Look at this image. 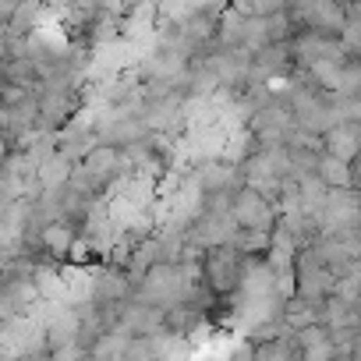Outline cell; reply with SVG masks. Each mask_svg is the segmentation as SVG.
Wrapping results in <instances>:
<instances>
[{
    "label": "cell",
    "mask_w": 361,
    "mask_h": 361,
    "mask_svg": "<svg viewBox=\"0 0 361 361\" xmlns=\"http://www.w3.org/2000/svg\"><path fill=\"white\" fill-rule=\"evenodd\" d=\"M199 262H202V283L216 298H234V290L241 287L245 255L234 245H209V248H202Z\"/></svg>",
    "instance_id": "6da1fadb"
},
{
    "label": "cell",
    "mask_w": 361,
    "mask_h": 361,
    "mask_svg": "<svg viewBox=\"0 0 361 361\" xmlns=\"http://www.w3.org/2000/svg\"><path fill=\"white\" fill-rule=\"evenodd\" d=\"M252 357H259V361H294V357H301V350H298V343H294V333L290 336H269V340H255L252 343V350H248Z\"/></svg>",
    "instance_id": "52a82bcc"
},
{
    "label": "cell",
    "mask_w": 361,
    "mask_h": 361,
    "mask_svg": "<svg viewBox=\"0 0 361 361\" xmlns=\"http://www.w3.org/2000/svg\"><path fill=\"white\" fill-rule=\"evenodd\" d=\"M333 294L343 298L347 305H357V301H361V269H357V266L343 269V273L336 276V283H333Z\"/></svg>",
    "instance_id": "9c48e42d"
},
{
    "label": "cell",
    "mask_w": 361,
    "mask_h": 361,
    "mask_svg": "<svg viewBox=\"0 0 361 361\" xmlns=\"http://www.w3.org/2000/svg\"><path fill=\"white\" fill-rule=\"evenodd\" d=\"M238 227H255V231H273L276 227V202H266L255 188L241 185L234 195H231V209Z\"/></svg>",
    "instance_id": "7a4b0ae2"
},
{
    "label": "cell",
    "mask_w": 361,
    "mask_h": 361,
    "mask_svg": "<svg viewBox=\"0 0 361 361\" xmlns=\"http://www.w3.org/2000/svg\"><path fill=\"white\" fill-rule=\"evenodd\" d=\"M82 238V227L68 216H57L50 220L47 227H39L36 234V245L43 252V259H54V262H68V252L75 248V241Z\"/></svg>",
    "instance_id": "3957f363"
},
{
    "label": "cell",
    "mask_w": 361,
    "mask_h": 361,
    "mask_svg": "<svg viewBox=\"0 0 361 361\" xmlns=\"http://www.w3.org/2000/svg\"><path fill=\"white\" fill-rule=\"evenodd\" d=\"M287 11V0H248V15H273Z\"/></svg>",
    "instance_id": "8fae6325"
},
{
    "label": "cell",
    "mask_w": 361,
    "mask_h": 361,
    "mask_svg": "<svg viewBox=\"0 0 361 361\" xmlns=\"http://www.w3.org/2000/svg\"><path fill=\"white\" fill-rule=\"evenodd\" d=\"M315 322H322L326 329H340V326H361L357 305H347L343 298L329 294L315 305Z\"/></svg>",
    "instance_id": "5b68a950"
},
{
    "label": "cell",
    "mask_w": 361,
    "mask_h": 361,
    "mask_svg": "<svg viewBox=\"0 0 361 361\" xmlns=\"http://www.w3.org/2000/svg\"><path fill=\"white\" fill-rule=\"evenodd\" d=\"M357 131H361L357 121H340V124L326 128V131H322V152L354 163V159H357Z\"/></svg>",
    "instance_id": "277c9868"
},
{
    "label": "cell",
    "mask_w": 361,
    "mask_h": 361,
    "mask_svg": "<svg viewBox=\"0 0 361 361\" xmlns=\"http://www.w3.org/2000/svg\"><path fill=\"white\" fill-rule=\"evenodd\" d=\"M315 177L322 180L326 188H354V185H357L354 163L336 159V156H329V152H322V156L315 159Z\"/></svg>",
    "instance_id": "8992f818"
},
{
    "label": "cell",
    "mask_w": 361,
    "mask_h": 361,
    "mask_svg": "<svg viewBox=\"0 0 361 361\" xmlns=\"http://www.w3.org/2000/svg\"><path fill=\"white\" fill-rule=\"evenodd\" d=\"M301 357H305V361H333V340L326 336V340H319V343L301 347Z\"/></svg>",
    "instance_id": "30bf717a"
},
{
    "label": "cell",
    "mask_w": 361,
    "mask_h": 361,
    "mask_svg": "<svg viewBox=\"0 0 361 361\" xmlns=\"http://www.w3.org/2000/svg\"><path fill=\"white\" fill-rule=\"evenodd\" d=\"M71 159L68 156H61L57 149L36 166V177H39V185L43 188H61V185H68V173H71Z\"/></svg>",
    "instance_id": "ba28073f"
}]
</instances>
